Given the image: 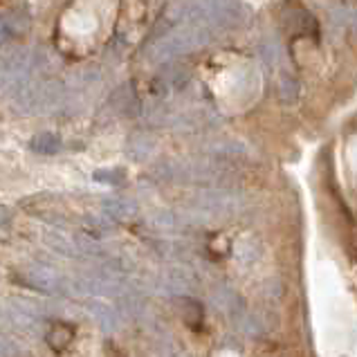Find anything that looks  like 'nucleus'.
Masks as SVG:
<instances>
[{"label":"nucleus","mask_w":357,"mask_h":357,"mask_svg":"<svg viewBox=\"0 0 357 357\" xmlns=\"http://www.w3.org/2000/svg\"><path fill=\"white\" fill-rule=\"evenodd\" d=\"M27 279H29V283H32L36 290L47 292V294L59 292L61 285H63V281H61V277H59L56 272L43 270V268H40V270H29L27 272Z\"/></svg>","instance_id":"obj_1"},{"label":"nucleus","mask_w":357,"mask_h":357,"mask_svg":"<svg viewBox=\"0 0 357 357\" xmlns=\"http://www.w3.org/2000/svg\"><path fill=\"white\" fill-rule=\"evenodd\" d=\"M88 310H90V314L95 317V321L99 324V328H101V331L113 333V331L117 328L119 317H117V312L113 310V305L101 303V301H90Z\"/></svg>","instance_id":"obj_2"},{"label":"nucleus","mask_w":357,"mask_h":357,"mask_svg":"<svg viewBox=\"0 0 357 357\" xmlns=\"http://www.w3.org/2000/svg\"><path fill=\"white\" fill-rule=\"evenodd\" d=\"M61 137H56L54 132H38L29 139V151L36 155H56L61 151Z\"/></svg>","instance_id":"obj_3"},{"label":"nucleus","mask_w":357,"mask_h":357,"mask_svg":"<svg viewBox=\"0 0 357 357\" xmlns=\"http://www.w3.org/2000/svg\"><path fill=\"white\" fill-rule=\"evenodd\" d=\"M45 243L52 248L54 252L59 254H63V257H77V243L73 238H68L66 234H56V231H50L47 236H45Z\"/></svg>","instance_id":"obj_4"},{"label":"nucleus","mask_w":357,"mask_h":357,"mask_svg":"<svg viewBox=\"0 0 357 357\" xmlns=\"http://www.w3.org/2000/svg\"><path fill=\"white\" fill-rule=\"evenodd\" d=\"M95 182H101V185H119L126 178V171L119 167H110V169H97L93 173Z\"/></svg>","instance_id":"obj_5"},{"label":"nucleus","mask_w":357,"mask_h":357,"mask_svg":"<svg viewBox=\"0 0 357 357\" xmlns=\"http://www.w3.org/2000/svg\"><path fill=\"white\" fill-rule=\"evenodd\" d=\"M104 209H106V213H110V216H115V218H128L135 213L137 207L128 200H108V202H104Z\"/></svg>","instance_id":"obj_6"},{"label":"nucleus","mask_w":357,"mask_h":357,"mask_svg":"<svg viewBox=\"0 0 357 357\" xmlns=\"http://www.w3.org/2000/svg\"><path fill=\"white\" fill-rule=\"evenodd\" d=\"M9 220H12V213H9V209L7 207H0V227L7 225Z\"/></svg>","instance_id":"obj_7"}]
</instances>
